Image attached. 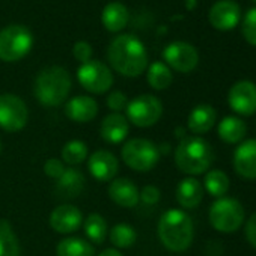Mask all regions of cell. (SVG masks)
Here are the masks:
<instances>
[{"instance_id":"f546056e","label":"cell","mask_w":256,"mask_h":256,"mask_svg":"<svg viewBox=\"0 0 256 256\" xmlns=\"http://www.w3.org/2000/svg\"><path fill=\"white\" fill-rule=\"evenodd\" d=\"M110 242L113 244L114 248H128L132 247L136 240L138 234L134 228L128 223H118L110 229Z\"/></svg>"},{"instance_id":"ffe728a7","label":"cell","mask_w":256,"mask_h":256,"mask_svg":"<svg viewBox=\"0 0 256 256\" xmlns=\"http://www.w3.org/2000/svg\"><path fill=\"white\" fill-rule=\"evenodd\" d=\"M84 188V175L76 168H66L59 180H56L54 193L60 199H76Z\"/></svg>"},{"instance_id":"7c38bea8","label":"cell","mask_w":256,"mask_h":256,"mask_svg":"<svg viewBox=\"0 0 256 256\" xmlns=\"http://www.w3.org/2000/svg\"><path fill=\"white\" fill-rule=\"evenodd\" d=\"M229 107L241 116L256 113V84L250 80H240L228 92Z\"/></svg>"},{"instance_id":"52a82bcc","label":"cell","mask_w":256,"mask_h":256,"mask_svg":"<svg viewBox=\"0 0 256 256\" xmlns=\"http://www.w3.org/2000/svg\"><path fill=\"white\" fill-rule=\"evenodd\" d=\"M34 46L32 32L22 24H11L0 30V59L17 62L29 54Z\"/></svg>"},{"instance_id":"cb8c5ba5","label":"cell","mask_w":256,"mask_h":256,"mask_svg":"<svg viewBox=\"0 0 256 256\" xmlns=\"http://www.w3.org/2000/svg\"><path fill=\"white\" fill-rule=\"evenodd\" d=\"M102 24L108 32H120L130 20V12L126 6L119 2H112L106 5L101 16Z\"/></svg>"},{"instance_id":"9c48e42d","label":"cell","mask_w":256,"mask_h":256,"mask_svg":"<svg viewBox=\"0 0 256 256\" xmlns=\"http://www.w3.org/2000/svg\"><path fill=\"white\" fill-rule=\"evenodd\" d=\"M29 110L26 102L14 94L0 95V128L8 133L22 132L28 125Z\"/></svg>"},{"instance_id":"d6a6232c","label":"cell","mask_w":256,"mask_h":256,"mask_svg":"<svg viewBox=\"0 0 256 256\" xmlns=\"http://www.w3.org/2000/svg\"><path fill=\"white\" fill-rule=\"evenodd\" d=\"M106 104L107 107L113 112V113H119L122 110L126 108V104H128V98L124 92L120 90H113L107 95L106 98Z\"/></svg>"},{"instance_id":"836d02e7","label":"cell","mask_w":256,"mask_h":256,"mask_svg":"<svg viewBox=\"0 0 256 256\" xmlns=\"http://www.w3.org/2000/svg\"><path fill=\"white\" fill-rule=\"evenodd\" d=\"M65 169V163L60 158H48L44 163V174L52 180H59Z\"/></svg>"},{"instance_id":"484cf974","label":"cell","mask_w":256,"mask_h":256,"mask_svg":"<svg viewBox=\"0 0 256 256\" xmlns=\"http://www.w3.org/2000/svg\"><path fill=\"white\" fill-rule=\"evenodd\" d=\"M0 256H22L18 236L8 220H0Z\"/></svg>"},{"instance_id":"e575fe53","label":"cell","mask_w":256,"mask_h":256,"mask_svg":"<svg viewBox=\"0 0 256 256\" xmlns=\"http://www.w3.org/2000/svg\"><path fill=\"white\" fill-rule=\"evenodd\" d=\"M162 199V192L156 186H145L139 190V202L145 205H156Z\"/></svg>"},{"instance_id":"5bb4252c","label":"cell","mask_w":256,"mask_h":256,"mask_svg":"<svg viewBox=\"0 0 256 256\" xmlns=\"http://www.w3.org/2000/svg\"><path fill=\"white\" fill-rule=\"evenodd\" d=\"M48 223L54 232L68 235V234L76 232L82 226L83 214L77 206L70 205V204H64V205L56 206L52 211Z\"/></svg>"},{"instance_id":"d4e9b609","label":"cell","mask_w":256,"mask_h":256,"mask_svg":"<svg viewBox=\"0 0 256 256\" xmlns=\"http://www.w3.org/2000/svg\"><path fill=\"white\" fill-rule=\"evenodd\" d=\"M56 256H95V247L78 236H68L59 241Z\"/></svg>"},{"instance_id":"44dd1931","label":"cell","mask_w":256,"mask_h":256,"mask_svg":"<svg viewBox=\"0 0 256 256\" xmlns=\"http://www.w3.org/2000/svg\"><path fill=\"white\" fill-rule=\"evenodd\" d=\"M217 120V112L210 104H198L187 118V126L194 136H200L212 130Z\"/></svg>"},{"instance_id":"8d00e7d4","label":"cell","mask_w":256,"mask_h":256,"mask_svg":"<svg viewBox=\"0 0 256 256\" xmlns=\"http://www.w3.org/2000/svg\"><path fill=\"white\" fill-rule=\"evenodd\" d=\"M244 235H246V240L248 241V244L256 248V212H253L247 218L246 226H244Z\"/></svg>"},{"instance_id":"4316f807","label":"cell","mask_w":256,"mask_h":256,"mask_svg":"<svg viewBox=\"0 0 256 256\" xmlns=\"http://www.w3.org/2000/svg\"><path fill=\"white\" fill-rule=\"evenodd\" d=\"M83 229H84V234L89 240V242H94V244H102L108 235V226H107V222L106 218L98 214V212H92L86 217L84 223H83Z\"/></svg>"},{"instance_id":"d6986e66","label":"cell","mask_w":256,"mask_h":256,"mask_svg":"<svg viewBox=\"0 0 256 256\" xmlns=\"http://www.w3.org/2000/svg\"><path fill=\"white\" fill-rule=\"evenodd\" d=\"M98 102L88 95H77L65 104V114L70 120L77 124H86L96 118Z\"/></svg>"},{"instance_id":"e0dca14e","label":"cell","mask_w":256,"mask_h":256,"mask_svg":"<svg viewBox=\"0 0 256 256\" xmlns=\"http://www.w3.org/2000/svg\"><path fill=\"white\" fill-rule=\"evenodd\" d=\"M130 133V122L120 113H108L100 125L101 139L107 144L118 145L124 142Z\"/></svg>"},{"instance_id":"83f0119b","label":"cell","mask_w":256,"mask_h":256,"mask_svg":"<svg viewBox=\"0 0 256 256\" xmlns=\"http://www.w3.org/2000/svg\"><path fill=\"white\" fill-rule=\"evenodd\" d=\"M146 70H148L146 71V80L152 89L164 90L172 84L174 74L164 62H154Z\"/></svg>"},{"instance_id":"5b68a950","label":"cell","mask_w":256,"mask_h":256,"mask_svg":"<svg viewBox=\"0 0 256 256\" xmlns=\"http://www.w3.org/2000/svg\"><path fill=\"white\" fill-rule=\"evenodd\" d=\"M120 157L122 162L130 169L144 174L152 170L157 166L162 154L158 146L152 140L134 138L124 144L120 150Z\"/></svg>"},{"instance_id":"f1b7e54d","label":"cell","mask_w":256,"mask_h":256,"mask_svg":"<svg viewBox=\"0 0 256 256\" xmlns=\"http://www.w3.org/2000/svg\"><path fill=\"white\" fill-rule=\"evenodd\" d=\"M204 190H206V193L212 198H223L228 190H229V176L220 170V169H212L208 170L205 178H204Z\"/></svg>"},{"instance_id":"8992f818","label":"cell","mask_w":256,"mask_h":256,"mask_svg":"<svg viewBox=\"0 0 256 256\" xmlns=\"http://www.w3.org/2000/svg\"><path fill=\"white\" fill-rule=\"evenodd\" d=\"M208 218L211 226L222 234H234L236 232L246 218L244 206L235 198H218L211 204L208 211Z\"/></svg>"},{"instance_id":"8fae6325","label":"cell","mask_w":256,"mask_h":256,"mask_svg":"<svg viewBox=\"0 0 256 256\" xmlns=\"http://www.w3.org/2000/svg\"><path fill=\"white\" fill-rule=\"evenodd\" d=\"M164 64L178 72H192L199 64V53L194 46L186 41H174L163 50Z\"/></svg>"},{"instance_id":"3957f363","label":"cell","mask_w":256,"mask_h":256,"mask_svg":"<svg viewBox=\"0 0 256 256\" xmlns=\"http://www.w3.org/2000/svg\"><path fill=\"white\" fill-rule=\"evenodd\" d=\"M214 162L211 145L200 136H186L175 150L176 168L190 176H196L210 170Z\"/></svg>"},{"instance_id":"603a6c76","label":"cell","mask_w":256,"mask_h":256,"mask_svg":"<svg viewBox=\"0 0 256 256\" xmlns=\"http://www.w3.org/2000/svg\"><path fill=\"white\" fill-rule=\"evenodd\" d=\"M217 134L228 145L241 144L247 134V125L238 116H224L217 126Z\"/></svg>"},{"instance_id":"277c9868","label":"cell","mask_w":256,"mask_h":256,"mask_svg":"<svg viewBox=\"0 0 256 256\" xmlns=\"http://www.w3.org/2000/svg\"><path fill=\"white\" fill-rule=\"evenodd\" d=\"M71 90V76L59 65L47 66L40 71L35 78V98L46 107H58L64 104Z\"/></svg>"},{"instance_id":"7a4b0ae2","label":"cell","mask_w":256,"mask_h":256,"mask_svg":"<svg viewBox=\"0 0 256 256\" xmlns=\"http://www.w3.org/2000/svg\"><path fill=\"white\" fill-rule=\"evenodd\" d=\"M157 234L168 250L180 253L192 246L194 238V224L186 211L168 210L158 220Z\"/></svg>"},{"instance_id":"1f68e13d","label":"cell","mask_w":256,"mask_h":256,"mask_svg":"<svg viewBox=\"0 0 256 256\" xmlns=\"http://www.w3.org/2000/svg\"><path fill=\"white\" fill-rule=\"evenodd\" d=\"M241 32L244 40L256 47V8H252L246 12L244 18H242V26H241Z\"/></svg>"},{"instance_id":"4dcf8cb0","label":"cell","mask_w":256,"mask_h":256,"mask_svg":"<svg viewBox=\"0 0 256 256\" xmlns=\"http://www.w3.org/2000/svg\"><path fill=\"white\" fill-rule=\"evenodd\" d=\"M62 162L65 164H70L71 168L82 164L88 160V145L82 140H70L62 148Z\"/></svg>"},{"instance_id":"4fadbf2b","label":"cell","mask_w":256,"mask_h":256,"mask_svg":"<svg viewBox=\"0 0 256 256\" xmlns=\"http://www.w3.org/2000/svg\"><path fill=\"white\" fill-rule=\"evenodd\" d=\"M241 18L240 5L234 0H218L216 2L210 12H208V22L210 24L222 32H228L236 28Z\"/></svg>"},{"instance_id":"9a60e30c","label":"cell","mask_w":256,"mask_h":256,"mask_svg":"<svg viewBox=\"0 0 256 256\" xmlns=\"http://www.w3.org/2000/svg\"><path fill=\"white\" fill-rule=\"evenodd\" d=\"M88 170L100 182H108L114 180L119 170V162L110 151L98 150L88 157Z\"/></svg>"},{"instance_id":"d590c367","label":"cell","mask_w":256,"mask_h":256,"mask_svg":"<svg viewBox=\"0 0 256 256\" xmlns=\"http://www.w3.org/2000/svg\"><path fill=\"white\" fill-rule=\"evenodd\" d=\"M72 54L80 64H86L92 58V47L88 41H77L72 47Z\"/></svg>"},{"instance_id":"f35d334b","label":"cell","mask_w":256,"mask_h":256,"mask_svg":"<svg viewBox=\"0 0 256 256\" xmlns=\"http://www.w3.org/2000/svg\"><path fill=\"white\" fill-rule=\"evenodd\" d=\"M253 2H256V0H253Z\"/></svg>"},{"instance_id":"2e32d148","label":"cell","mask_w":256,"mask_h":256,"mask_svg":"<svg viewBox=\"0 0 256 256\" xmlns=\"http://www.w3.org/2000/svg\"><path fill=\"white\" fill-rule=\"evenodd\" d=\"M234 170L246 180H256V139L238 144L232 158Z\"/></svg>"},{"instance_id":"ac0fdd59","label":"cell","mask_w":256,"mask_h":256,"mask_svg":"<svg viewBox=\"0 0 256 256\" xmlns=\"http://www.w3.org/2000/svg\"><path fill=\"white\" fill-rule=\"evenodd\" d=\"M108 198L122 208H134L139 204V188L130 178H114L108 186Z\"/></svg>"},{"instance_id":"30bf717a","label":"cell","mask_w":256,"mask_h":256,"mask_svg":"<svg viewBox=\"0 0 256 256\" xmlns=\"http://www.w3.org/2000/svg\"><path fill=\"white\" fill-rule=\"evenodd\" d=\"M77 80L83 89L90 94H106L113 84V74L110 68L101 60H89L82 64L77 70Z\"/></svg>"},{"instance_id":"ba28073f","label":"cell","mask_w":256,"mask_h":256,"mask_svg":"<svg viewBox=\"0 0 256 256\" xmlns=\"http://www.w3.org/2000/svg\"><path fill=\"white\" fill-rule=\"evenodd\" d=\"M126 119L134 126L150 128L156 125L163 114V102L151 94H142L126 104Z\"/></svg>"},{"instance_id":"6da1fadb","label":"cell","mask_w":256,"mask_h":256,"mask_svg":"<svg viewBox=\"0 0 256 256\" xmlns=\"http://www.w3.org/2000/svg\"><path fill=\"white\" fill-rule=\"evenodd\" d=\"M107 59L110 66L125 77H139L148 68V52L144 42L130 34H122L110 42Z\"/></svg>"},{"instance_id":"74e56055","label":"cell","mask_w":256,"mask_h":256,"mask_svg":"<svg viewBox=\"0 0 256 256\" xmlns=\"http://www.w3.org/2000/svg\"><path fill=\"white\" fill-rule=\"evenodd\" d=\"M98 256H122V254H120V252L118 248H106Z\"/></svg>"},{"instance_id":"7402d4cb","label":"cell","mask_w":256,"mask_h":256,"mask_svg":"<svg viewBox=\"0 0 256 256\" xmlns=\"http://www.w3.org/2000/svg\"><path fill=\"white\" fill-rule=\"evenodd\" d=\"M204 192V186L199 180H196L194 176H187L181 180L176 186V202L184 210H193L202 202Z\"/></svg>"}]
</instances>
